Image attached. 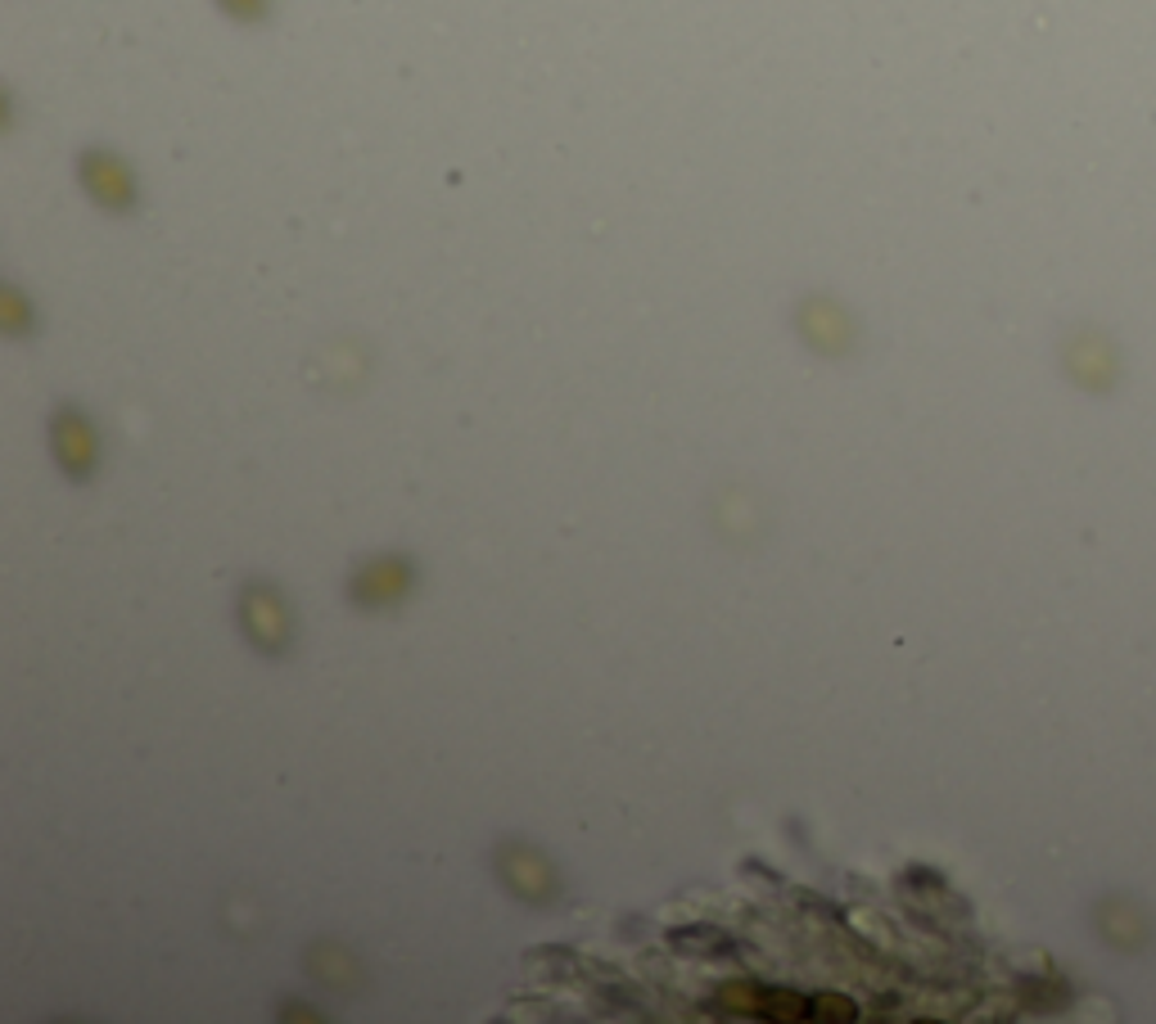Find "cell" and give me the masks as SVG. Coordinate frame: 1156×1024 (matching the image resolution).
I'll list each match as a JSON object with an SVG mask.
<instances>
[{
    "instance_id": "7a4b0ae2",
    "label": "cell",
    "mask_w": 1156,
    "mask_h": 1024,
    "mask_svg": "<svg viewBox=\"0 0 1156 1024\" xmlns=\"http://www.w3.org/2000/svg\"><path fill=\"white\" fill-rule=\"evenodd\" d=\"M412 587H416V564L407 555H380L353 574L348 600L357 610H393V605L412 596Z\"/></svg>"
},
{
    "instance_id": "277c9868",
    "label": "cell",
    "mask_w": 1156,
    "mask_h": 1024,
    "mask_svg": "<svg viewBox=\"0 0 1156 1024\" xmlns=\"http://www.w3.org/2000/svg\"><path fill=\"white\" fill-rule=\"evenodd\" d=\"M502 881L529 902H551L556 898V876L542 853L525 849V844H506L502 849Z\"/></svg>"
},
{
    "instance_id": "3957f363",
    "label": "cell",
    "mask_w": 1156,
    "mask_h": 1024,
    "mask_svg": "<svg viewBox=\"0 0 1156 1024\" xmlns=\"http://www.w3.org/2000/svg\"><path fill=\"white\" fill-rule=\"evenodd\" d=\"M50 451L68 479H91L100 465V434L82 406H59L50 421Z\"/></svg>"
},
{
    "instance_id": "6da1fadb",
    "label": "cell",
    "mask_w": 1156,
    "mask_h": 1024,
    "mask_svg": "<svg viewBox=\"0 0 1156 1024\" xmlns=\"http://www.w3.org/2000/svg\"><path fill=\"white\" fill-rule=\"evenodd\" d=\"M240 628L263 655H285L294 646L289 605L272 583H249L240 591Z\"/></svg>"
}]
</instances>
